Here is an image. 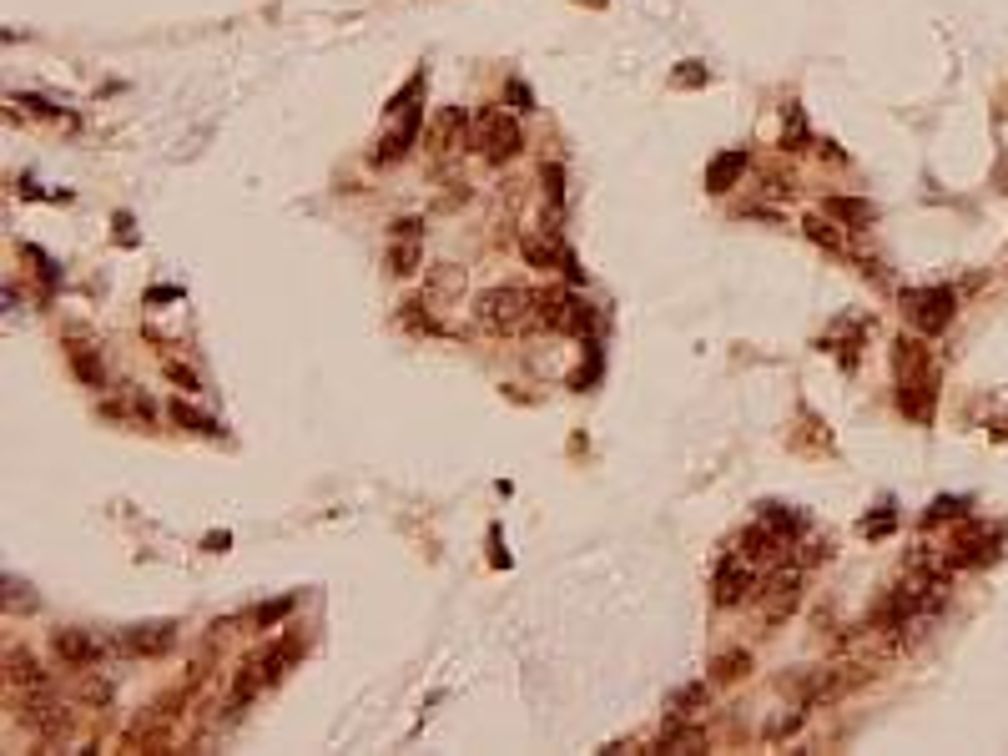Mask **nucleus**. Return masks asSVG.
<instances>
[{
  "label": "nucleus",
  "instance_id": "nucleus-26",
  "mask_svg": "<svg viewBox=\"0 0 1008 756\" xmlns=\"http://www.w3.org/2000/svg\"><path fill=\"white\" fill-rule=\"evenodd\" d=\"M943 515H963V499H938L933 504V520H943Z\"/></svg>",
  "mask_w": 1008,
  "mask_h": 756
},
{
  "label": "nucleus",
  "instance_id": "nucleus-14",
  "mask_svg": "<svg viewBox=\"0 0 1008 756\" xmlns=\"http://www.w3.org/2000/svg\"><path fill=\"white\" fill-rule=\"evenodd\" d=\"M827 217H837V222H847V227H867L877 212H872V202H862V197H827V207H822Z\"/></svg>",
  "mask_w": 1008,
  "mask_h": 756
},
{
  "label": "nucleus",
  "instance_id": "nucleus-11",
  "mask_svg": "<svg viewBox=\"0 0 1008 756\" xmlns=\"http://www.w3.org/2000/svg\"><path fill=\"white\" fill-rule=\"evenodd\" d=\"M570 293L565 288H550V293H535V323H545V328H565L570 323Z\"/></svg>",
  "mask_w": 1008,
  "mask_h": 756
},
{
  "label": "nucleus",
  "instance_id": "nucleus-18",
  "mask_svg": "<svg viewBox=\"0 0 1008 756\" xmlns=\"http://www.w3.org/2000/svg\"><path fill=\"white\" fill-rule=\"evenodd\" d=\"M802 227H807V237H812L817 247H832V252L842 247V227H837V217H827V212H822V217H807Z\"/></svg>",
  "mask_w": 1008,
  "mask_h": 756
},
{
  "label": "nucleus",
  "instance_id": "nucleus-22",
  "mask_svg": "<svg viewBox=\"0 0 1008 756\" xmlns=\"http://www.w3.org/2000/svg\"><path fill=\"white\" fill-rule=\"evenodd\" d=\"M686 746H701V731L696 726H671L661 736V751H686Z\"/></svg>",
  "mask_w": 1008,
  "mask_h": 756
},
{
  "label": "nucleus",
  "instance_id": "nucleus-7",
  "mask_svg": "<svg viewBox=\"0 0 1008 756\" xmlns=\"http://www.w3.org/2000/svg\"><path fill=\"white\" fill-rule=\"evenodd\" d=\"M716 605L721 610H731V605H746V600H756V570L736 555V560H721V570H716Z\"/></svg>",
  "mask_w": 1008,
  "mask_h": 756
},
{
  "label": "nucleus",
  "instance_id": "nucleus-24",
  "mask_svg": "<svg viewBox=\"0 0 1008 756\" xmlns=\"http://www.w3.org/2000/svg\"><path fill=\"white\" fill-rule=\"evenodd\" d=\"M167 378H172V384H182V389H197V373L182 368V363H167Z\"/></svg>",
  "mask_w": 1008,
  "mask_h": 756
},
{
  "label": "nucleus",
  "instance_id": "nucleus-23",
  "mask_svg": "<svg viewBox=\"0 0 1008 756\" xmlns=\"http://www.w3.org/2000/svg\"><path fill=\"white\" fill-rule=\"evenodd\" d=\"M767 525H772V530H787V535H797V530H802V520H797V515H787V510H777V504L767 510Z\"/></svg>",
  "mask_w": 1008,
  "mask_h": 756
},
{
  "label": "nucleus",
  "instance_id": "nucleus-21",
  "mask_svg": "<svg viewBox=\"0 0 1008 756\" xmlns=\"http://www.w3.org/2000/svg\"><path fill=\"white\" fill-rule=\"evenodd\" d=\"M711 671H716V681H741V676L751 671V656H746V651H726Z\"/></svg>",
  "mask_w": 1008,
  "mask_h": 756
},
{
  "label": "nucleus",
  "instance_id": "nucleus-5",
  "mask_svg": "<svg viewBox=\"0 0 1008 756\" xmlns=\"http://www.w3.org/2000/svg\"><path fill=\"white\" fill-rule=\"evenodd\" d=\"M464 137H469V116H464V106H439L434 121L424 126V147H429V157H449V152H459Z\"/></svg>",
  "mask_w": 1008,
  "mask_h": 756
},
{
  "label": "nucleus",
  "instance_id": "nucleus-13",
  "mask_svg": "<svg viewBox=\"0 0 1008 756\" xmlns=\"http://www.w3.org/2000/svg\"><path fill=\"white\" fill-rule=\"evenodd\" d=\"M66 358H71V373L81 378L86 389H101V384H106V368H101V358H96L86 343H71V348H66Z\"/></svg>",
  "mask_w": 1008,
  "mask_h": 756
},
{
  "label": "nucleus",
  "instance_id": "nucleus-10",
  "mask_svg": "<svg viewBox=\"0 0 1008 756\" xmlns=\"http://www.w3.org/2000/svg\"><path fill=\"white\" fill-rule=\"evenodd\" d=\"M6 681L21 696H51V676L41 671V661L31 651H6Z\"/></svg>",
  "mask_w": 1008,
  "mask_h": 756
},
{
  "label": "nucleus",
  "instance_id": "nucleus-19",
  "mask_svg": "<svg viewBox=\"0 0 1008 756\" xmlns=\"http://www.w3.org/2000/svg\"><path fill=\"white\" fill-rule=\"evenodd\" d=\"M172 419H177L182 429H192V434H207V439H212V434H222V429H217V424H212L202 409H192V404H182V399L172 404Z\"/></svg>",
  "mask_w": 1008,
  "mask_h": 756
},
{
  "label": "nucleus",
  "instance_id": "nucleus-4",
  "mask_svg": "<svg viewBox=\"0 0 1008 756\" xmlns=\"http://www.w3.org/2000/svg\"><path fill=\"white\" fill-rule=\"evenodd\" d=\"M908 318L918 333H943L948 318H953V288H923V293H908L903 298Z\"/></svg>",
  "mask_w": 1008,
  "mask_h": 756
},
{
  "label": "nucleus",
  "instance_id": "nucleus-25",
  "mask_svg": "<svg viewBox=\"0 0 1008 756\" xmlns=\"http://www.w3.org/2000/svg\"><path fill=\"white\" fill-rule=\"evenodd\" d=\"M701 701H706V686H686V691L676 696V706H681V711H691V706H701Z\"/></svg>",
  "mask_w": 1008,
  "mask_h": 756
},
{
  "label": "nucleus",
  "instance_id": "nucleus-6",
  "mask_svg": "<svg viewBox=\"0 0 1008 756\" xmlns=\"http://www.w3.org/2000/svg\"><path fill=\"white\" fill-rule=\"evenodd\" d=\"M51 651H56V661L61 666H96L101 656H106V641H96L91 630H81V625H61V630H51Z\"/></svg>",
  "mask_w": 1008,
  "mask_h": 756
},
{
  "label": "nucleus",
  "instance_id": "nucleus-20",
  "mask_svg": "<svg viewBox=\"0 0 1008 756\" xmlns=\"http://www.w3.org/2000/svg\"><path fill=\"white\" fill-rule=\"evenodd\" d=\"M525 258H530L535 268H550V263H565V247H555V242H545V237H530V242H525Z\"/></svg>",
  "mask_w": 1008,
  "mask_h": 756
},
{
  "label": "nucleus",
  "instance_id": "nucleus-15",
  "mask_svg": "<svg viewBox=\"0 0 1008 756\" xmlns=\"http://www.w3.org/2000/svg\"><path fill=\"white\" fill-rule=\"evenodd\" d=\"M741 172H746V152H726V157H716L711 172H706V192H726Z\"/></svg>",
  "mask_w": 1008,
  "mask_h": 756
},
{
  "label": "nucleus",
  "instance_id": "nucleus-8",
  "mask_svg": "<svg viewBox=\"0 0 1008 756\" xmlns=\"http://www.w3.org/2000/svg\"><path fill=\"white\" fill-rule=\"evenodd\" d=\"M756 600H762V615H767V620L792 615L797 600H802V570H777L762 590H756Z\"/></svg>",
  "mask_w": 1008,
  "mask_h": 756
},
{
  "label": "nucleus",
  "instance_id": "nucleus-9",
  "mask_svg": "<svg viewBox=\"0 0 1008 756\" xmlns=\"http://www.w3.org/2000/svg\"><path fill=\"white\" fill-rule=\"evenodd\" d=\"M172 641H177V625L157 620V625H132V630H121V641H116V646H121L126 656H167Z\"/></svg>",
  "mask_w": 1008,
  "mask_h": 756
},
{
  "label": "nucleus",
  "instance_id": "nucleus-16",
  "mask_svg": "<svg viewBox=\"0 0 1008 756\" xmlns=\"http://www.w3.org/2000/svg\"><path fill=\"white\" fill-rule=\"evenodd\" d=\"M419 263H424L419 242H414V237H394V247H389V268H394L399 278H414V273H419Z\"/></svg>",
  "mask_w": 1008,
  "mask_h": 756
},
{
  "label": "nucleus",
  "instance_id": "nucleus-17",
  "mask_svg": "<svg viewBox=\"0 0 1008 756\" xmlns=\"http://www.w3.org/2000/svg\"><path fill=\"white\" fill-rule=\"evenodd\" d=\"M772 545H777V530L772 525H756V530L741 535V560H762V555H772Z\"/></svg>",
  "mask_w": 1008,
  "mask_h": 756
},
{
  "label": "nucleus",
  "instance_id": "nucleus-2",
  "mask_svg": "<svg viewBox=\"0 0 1008 756\" xmlns=\"http://www.w3.org/2000/svg\"><path fill=\"white\" fill-rule=\"evenodd\" d=\"M293 656H298V646H273V651H263V656H247V661L237 666V676H232V711L247 706L258 691H268V686L283 676V666H293Z\"/></svg>",
  "mask_w": 1008,
  "mask_h": 756
},
{
  "label": "nucleus",
  "instance_id": "nucleus-12",
  "mask_svg": "<svg viewBox=\"0 0 1008 756\" xmlns=\"http://www.w3.org/2000/svg\"><path fill=\"white\" fill-rule=\"evenodd\" d=\"M414 132H419V116H404L394 132L378 142V152H373V162H399V157H409V142H414Z\"/></svg>",
  "mask_w": 1008,
  "mask_h": 756
},
{
  "label": "nucleus",
  "instance_id": "nucleus-3",
  "mask_svg": "<svg viewBox=\"0 0 1008 756\" xmlns=\"http://www.w3.org/2000/svg\"><path fill=\"white\" fill-rule=\"evenodd\" d=\"M474 147H479V157L484 162H510V157H520V147H525V137H520V126L504 116V111H479L474 116Z\"/></svg>",
  "mask_w": 1008,
  "mask_h": 756
},
{
  "label": "nucleus",
  "instance_id": "nucleus-28",
  "mask_svg": "<svg viewBox=\"0 0 1008 756\" xmlns=\"http://www.w3.org/2000/svg\"><path fill=\"white\" fill-rule=\"evenodd\" d=\"M893 530V515H877L872 525H862V535H888Z\"/></svg>",
  "mask_w": 1008,
  "mask_h": 756
},
{
  "label": "nucleus",
  "instance_id": "nucleus-1",
  "mask_svg": "<svg viewBox=\"0 0 1008 756\" xmlns=\"http://www.w3.org/2000/svg\"><path fill=\"white\" fill-rule=\"evenodd\" d=\"M474 318L489 333H515V328H525V318H535V293H525V288H489V293L474 298Z\"/></svg>",
  "mask_w": 1008,
  "mask_h": 756
},
{
  "label": "nucleus",
  "instance_id": "nucleus-27",
  "mask_svg": "<svg viewBox=\"0 0 1008 756\" xmlns=\"http://www.w3.org/2000/svg\"><path fill=\"white\" fill-rule=\"evenodd\" d=\"M419 227H424L419 217H404V222H394V237H419Z\"/></svg>",
  "mask_w": 1008,
  "mask_h": 756
}]
</instances>
